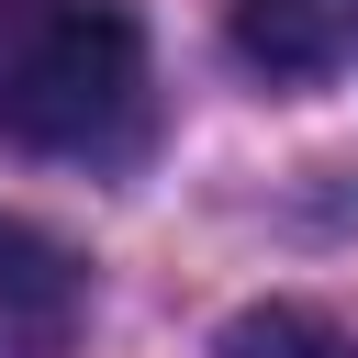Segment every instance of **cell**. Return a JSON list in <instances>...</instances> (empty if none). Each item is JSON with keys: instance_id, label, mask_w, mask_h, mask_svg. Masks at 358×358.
Wrapping results in <instances>:
<instances>
[{"instance_id": "6da1fadb", "label": "cell", "mask_w": 358, "mask_h": 358, "mask_svg": "<svg viewBox=\"0 0 358 358\" xmlns=\"http://www.w3.org/2000/svg\"><path fill=\"white\" fill-rule=\"evenodd\" d=\"M0 145L67 168H112L145 145L134 0H0Z\"/></svg>"}, {"instance_id": "3957f363", "label": "cell", "mask_w": 358, "mask_h": 358, "mask_svg": "<svg viewBox=\"0 0 358 358\" xmlns=\"http://www.w3.org/2000/svg\"><path fill=\"white\" fill-rule=\"evenodd\" d=\"M224 34L257 78H324L347 45V0H224Z\"/></svg>"}, {"instance_id": "7a4b0ae2", "label": "cell", "mask_w": 358, "mask_h": 358, "mask_svg": "<svg viewBox=\"0 0 358 358\" xmlns=\"http://www.w3.org/2000/svg\"><path fill=\"white\" fill-rule=\"evenodd\" d=\"M78 302H90L78 257H67L45 224L0 213V358H56V347L78 336Z\"/></svg>"}, {"instance_id": "277c9868", "label": "cell", "mask_w": 358, "mask_h": 358, "mask_svg": "<svg viewBox=\"0 0 358 358\" xmlns=\"http://www.w3.org/2000/svg\"><path fill=\"white\" fill-rule=\"evenodd\" d=\"M213 358H358V336H347L336 313H313V302H257V313L224 324Z\"/></svg>"}]
</instances>
